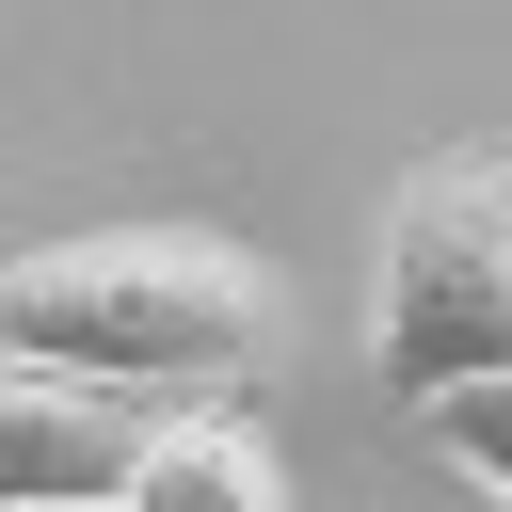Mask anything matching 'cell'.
<instances>
[{"label": "cell", "mask_w": 512, "mask_h": 512, "mask_svg": "<svg viewBox=\"0 0 512 512\" xmlns=\"http://www.w3.org/2000/svg\"><path fill=\"white\" fill-rule=\"evenodd\" d=\"M272 336H288V304H272L256 240H224V224H80V240L0 256V352L96 384L128 416L240 400V368Z\"/></svg>", "instance_id": "6da1fadb"}, {"label": "cell", "mask_w": 512, "mask_h": 512, "mask_svg": "<svg viewBox=\"0 0 512 512\" xmlns=\"http://www.w3.org/2000/svg\"><path fill=\"white\" fill-rule=\"evenodd\" d=\"M480 368H512V144L416 160L368 256V384L416 416L432 384H480Z\"/></svg>", "instance_id": "7a4b0ae2"}, {"label": "cell", "mask_w": 512, "mask_h": 512, "mask_svg": "<svg viewBox=\"0 0 512 512\" xmlns=\"http://www.w3.org/2000/svg\"><path fill=\"white\" fill-rule=\"evenodd\" d=\"M128 400H96V384H64V368H16L0 352V512H112V480H128Z\"/></svg>", "instance_id": "3957f363"}, {"label": "cell", "mask_w": 512, "mask_h": 512, "mask_svg": "<svg viewBox=\"0 0 512 512\" xmlns=\"http://www.w3.org/2000/svg\"><path fill=\"white\" fill-rule=\"evenodd\" d=\"M112 512H288V448H272L240 400H160V416L128 432Z\"/></svg>", "instance_id": "277c9868"}, {"label": "cell", "mask_w": 512, "mask_h": 512, "mask_svg": "<svg viewBox=\"0 0 512 512\" xmlns=\"http://www.w3.org/2000/svg\"><path fill=\"white\" fill-rule=\"evenodd\" d=\"M416 448H448L496 512H512V368H480V384H432L416 400Z\"/></svg>", "instance_id": "5b68a950"}]
</instances>
